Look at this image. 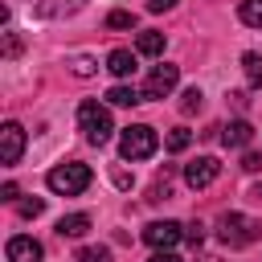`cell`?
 Listing matches in <instances>:
<instances>
[{
	"label": "cell",
	"instance_id": "7a4b0ae2",
	"mask_svg": "<svg viewBox=\"0 0 262 262\" xmlns=\"http://www.w3.org/2000/svg\"><path fill=\"white\" fill-rule=\"evenodd\" d=\"M78 127H82V135L90 139V143H106L111 139V131H115V123H111V111L102 106V102H94V98H86L82 106H78Z\"/></svg>",
	"mask_w": 262,
	"mask_h": 262
},
{
	"label": "cell",
	"instance_id": "7402d4cb",
	"mask_svg": "<svg viewBox=\"0 0 262 262\" xmlns=\"http://www.w3.org/2000/svg\"><path fill=\"white\" fill-rule=\"evenodd\" d=\"M201 98H205V94H201V90L192 86V90H184V102H180V106H184V111L192 115V111H201Z\"/></svg>",
	"mask_w": 262,
	"mask_h": 262
},
{
	"label": "cell",
	"instance_id": "d6986e66",
	"mask_svg": "<svg viewBox=\"0 0 262 262\" xmlns=\"http://www.w3.org/2000/svg\"><path fill=\"white\" fill-rule=\"evenodd\" d=\"M135 25V16L127 12V8H115L111 16H106V29H131Z\"/></svg>",
	"mask_w": 262,
	"mask_h": 262
},
{
	"label": "cell",
	"instance_id": "9a60e30c",
	"mask_svg": "<svg viewBox=\"0 0 262 262\" xmlns=\"http://www.w3.org/2000/svg\"><path fill=\"white\" fill-rule=\"evenodd\" d=\"M242 70L250 86H262V53H242Z\"/></svg>",
	"mask_w": 262,
	"mask_h": 262
},
{
	"label": "cell",
	"instance_id": "7c38bea8",
	"mask_svg": "<svg viewBox=\"0 0 262 262\" xmlns=\"http://www.w3.org/2000/svg\"><path fill=\"white\" fill-rule=\"evenodd\" d=\"M90 229V213H66L61 221H57V233L61 237H82Z\"/></svg>",
	"mask_w": 262,
	"mask_h": 262
},
{
	"label": "cell",
	"instance_id": "ffe728a7",
	"mask_svg": "<svg viewBox=\"0 0 262 262\" xmlns=\"http://www.w3.org/2000/svg\"><path fill=\"white\" fill-rule=\"evenodd\" d=\"M16 213H20V217H41V213H45V201H41V196H29V201L16 205Z\"/></svg>",
	"mask_w": 262,
	"mask_h": 262
},
{
	"label": "cell",
	"instance_id": "3957f363",
	"mask_svg": "<svg viewBox=\"0 0 262 262\" xmlns=\"http://www.w3.org/2000/svg\"><path fill=\"white\" fill-rule=\"evenodd\" d=\"M156 147H160V135L147 123H131L119 135V156L123 160H147V156H156Z\"/></svg>",
	"mask_w": 262,
	"mask_h": 262
},
{
	"label": "cell",
	"instance_id": "5b68a950",
	"mask_svg": "<svg viewBox=\"0 0 262 262\" xmlns=\"http://www.w3.org/2000/svg\"><path fill=\"white\" fill-rule=\"evenodd\" d=\"M176 82H180V70L176 66H151V74H147V82H143V98H164V94H172L176 90Z\"/></svg>",
	"mask_w": 262,
	"mask_h": 262
},
{
	"label": "cell",
	"instance_id": "52a82bcc",
	"mask_svg": "<svg viewBox=\"0 0 262 262\" xmlns=\"http://www.w3.org/2000/svg\"><path fill=\"white\" fill-rule=\"evenodd\" d=\"M20 151H25V127L8 119V123L0 127V160L12 168V164H20Z\"/></svg>",
	"mask_w": 262,
	"mask_h": 262
},
{
	"label": "cell",
	"instance_id": "ba28073f",
	"mask_svg": "<svg viewBox=\"0 0 262 262\" xmlns=\"http://www.w3.org/2000/svg\"><path fill=\"white\" fill-rule=\"evenodd\" d=\"M217 176H221V164H217L213 156H196V160L184 168V180H188V188H209Z\"/></svg>",
	"mask_w": 262,
	"mask_h": 262
},
{
	"label": "cell",
	"instance_id": "cb8c5ba5",
	"mask_svg": "<svg viewBox=\"0 0 262 262\" xmlns=\"http://www.w3.org/2000/svg\"><path fill=\"white\" fill-rule=\"evenodd\" d=\"M16 196H20V188H16V184H12V180H8V184H4V188H0V201H16Z\"/></svg>",
	"mask_w": 262,
	"mask_h": 262
},
{
	"label": "cell",
	"instance_id": "484cf974",
	"mask_svg": "<svg viewBox=\"0 0 262 262\" xmlns=\"http://www.w3.org/2000/svg\"><path fill=\"white\" fill-rule=\"evenodd\" d=\"M147 262H180V258H176V254H172V250H156V254H151V258H147Z\"/></svg>",
	"mask_w": 262,
	"mask_h": 262
},
{
	"label": "cell",
	"instance_id": "ac0fdd59",
	"mask_svg": "<svg viewBox=\"0 0 262 262\" xmlns=\"http://www.w3.org/2000/svg\"><path fill=\"white\" fill-rule=\"evenodd\" d=\"M78 262H111V250L106 246H82L78 250Z\"/></svg>",
	"mask_w": 262,
	"mask_h": 262
},
{
	"label": "cell",
	"instance_id": "4fadbf2b",
	"mask_svg": "<svg viewBox=\"0 0 262 262\" xmlns=\"http://www.w3.org/2000/svg\"><path fill=\"white\" fill-rule=\"evenodd\" d=\"M106 102H111V106H135V102H143V90H135V86H123V82H119V86H111V90H106Z\"/></svg>",
	"mask_w": 262,
	"mask_h": 262
},
{
	"label": "cell",
	"instance_id": "4316f807",
	"mask_svg": "<svg viewBox=\"0 0 262 262\" xmlns=\"http://www.w3.org/2000/svg\"><path fill=\"white\" fill-rule=\"evenodd\" d=\"M184 237H188L192 246H201V237H205V229H201V225H188V233H184Z\"/></svg>",
	"mask_w": 262,
	"mask_h": 262
},
{
	"label": "cell",
	"instance_id": "6da1fadb",
	"mask_svg": "<svg viewBox=\"0 0 262 262\" xmlns=\"http://www.w3.org/2000/svg\"><path fill=\"white\" fill-rule=\"evenodd\" d=\"M217 237H221L229 250L254 246V242L262 237V221H258V217H246V213H221V221H217Z\"/></svg>",
	"mask_w": 262,
	"mask_h": 262
},
{
	"label": "cell",
	"instance_id": "5bb4252c",
	"mask_svg": "<svg viewBox=\"0 0 262 262\" xmlns=\"http://www.w3.org/2000/svg\"><path fill=\"white\" fill-rule=\"evenodd\" d=\"M135 49H139L143 57H160V53H164V33H156V29H147V33H139V41H135Z\"/></svg>",
	"mask_w": 262,
	"mask_h": 262
},
{
	"label": "cell",
	"instance_id": "d4e9b609",
	"mask_svg": "<svg viewBox=\"0 0 262 262\" xmlns=\"http://www.w3.org/2000/svg\"><path fill=\"white\" fill-rule=\"evenodd\" d=\"M176 0H147V12H168Z\"/></svg>",
	"mask_w": 262,
	"mask_h": 262
},
{
	"label": "cell",
	"instance_id": "603a6c76",
	"mask_svg": "<svg viewBox=\"0 0 262 262\" xmlns=\"http://www.w3.org/2000/svg\"><path fill=\"white\" fill-rule=\"evenodd\" d=\"M242 168H246V172H258V168H262V156L246 151V156H242Z\"/></svg>",
	"mask_w": 262,
	"mask_h": 262
},
{
	"label": "cell",
	"instance_id": "83f0119b",
	"mask_svg": "<svg viewBox=\"0 0 262 262\" xmlns=\"http://www.w3.org/2000/svg\"><path fill=\"white\" fill-rule=\"evenodd\" d=\"M201 262H217V258H201Z\"/></svg>",
	"mask_w": 262,
	"mask_h": 262
},
{
	"label": "cell",
	"instance_id": "e0dca14e",
	"mask_svg": "<svg viewBox=\"0 0 262 262\" xmlns=\"http://www.w3.org/2000/svg\"><path fill=\"white\" fill-rule=\"evenodd\" d=\"M188 143H192V131H188V127H176V131H168V139H164L168 151H184Z\"/></svg>",
	"mask_w": 262,
	"mask_h": 262
},
{
	"label": "cell",
	"instance_id": "8992f818",
	"mask_svg": "<svg viewBox=\"0 0 262 262\" xmlns=\"http://www.w3.org/2000/svg\"><path fill=\"white\" fill-rule=\"evenodd\" d=\"M180 237H184V225H180V221H151V225L143 229V242H147L151 250H172Z\"/></svg>",
	"mask_w": 262,
	"mask_h": 262
},
{
	"label": "cell",
	"instance_id": "44dd1931",
	"mask_svg": "<svg viewBox=\"0 0 262 262\" xmlns=\"http://www.w3.org/2000/svg\"><path fill=\"white\" fill-rule=\"evenodd\" d=\"M70 70H74L78 78H90L98 66H94V57H74V61H70Z\"/></svg>",
	"mask_w": 262,
	"mask_h": 262
},
{
	"label": "cell",
	"instance_id": "30bf717a",
	"mask_svg": "<svg viewBox=\"0 0 262 262\" xmlns=\"http://www.w3.org/2000/svg\"><path fill=\"white\" fill-rule=\"evenodd\" d=\"M106 70H111L115 78H131V74H135V53H131V49H111Z\"/></svg>",
	"mask_w": 262,
	"mask_h": 262
},
{
	"label": "cell",
	"instance_id": "8fae6325",
	"mask_svg": "<svg viewBox=\"0 0 262 262\" xmlns=\"http://www.w3.org/2000/svg\"><path fill=\"white\" fill-rule=\"evenodd\" d=\"M250 135H254V127L246 123V119H233L225 131H221V139H225V147H246L250 143Z\"/></svg>",
	"mask_w": 262,
	"mask_h": 262
},
{
	"label": "cell",
	"instance_id": "9c48e42d",
	"mask_svg": "<svg viewBox=\"0 0 262 262\" xmlns=\"http://www.w3.org/2000/svg\"><path fill=\"white\" fill-rule=\"evenodd\" d=\"M4 254H8V262H41V242L37 237H29V233H16V237H8V246H4Z\"/></svg>",
	"mask_w": 262,
	"mask_h": 262
},
{
	"label": "cell",
	"instance_id": "2e32d148",
	"mask_svg": "<svg viewBox=\"0 0 262 262\" xmlns=\"http://www.w3.org/2000/svg\"><path fill=\"white\" fill-rule=\"evenodd\" d=\"M237 16H242V25H250V29H258V25H262V0H242V8H237Z\"/></svg>",
	"mask_w": 262,
	"mask_h": 262
},
{
	"label": "cell",
	"instance_id": "277c9868",
	"mask_svg": "<svg viewBox=\"0 0 262 262\" xmlns=\"http://www.w3.org/2000/svg\"><path fill=\"white\" fill-rule=\"evenodd\" d=\"M90 180H94V172H90L86 164H57V168L49 172V188L61 192V196H78V192H86Z\"/></svg>",
	"mask_w": 262,
	"mask_h": 262
}]
</instances>
